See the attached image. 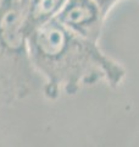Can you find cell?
Segmentation results:
<instances>
[{
	"label": "cell",
	"instance_id": "1",
	"mask_svg": "<svg viewBox=\"0 0 139 147\" xmlns=\"http://www.w3.org/2000/svg\"><path fill=\"white\" fill-rule=\"evenodd\" d=\"M28 52L35 72L43 79L48 99H57L62 93L73 96L99 81L118 87L126 77L124 66L99 43L77 36L56 20L28 34Z\"/></svg>",
	"mask_w": 139,
	"mask_h": 147
},
{
	"label": "cell",
	"instance_id": "2",
	"mask_svg": "<svg viewBox=\"0 0 139 147\" xmlns=\"http://www.w3.org/2000/svg\"><path fill=\"white\" fill-rule=\"evenodd\" d=\"M25 0H0V109L29 97L37 76L28 52Z\"/></svg>",
	"mask_w": 139,
	"mask_h": 147
},
{
	"label": "cell",
	"instance_id": "3",
	"mask_svg": "<svg viewBox=\"0 0 139 147\" xmlns=\"http://www.w3.org/2000/svg\"><path fill=\"white\" fill-rule=\"evenodd\" d=\"M55 20L82 38L99 43L106 16L94 0H66Z\"/></svg>",
	"mask_w": 139,
	"mask_h": 147
},
{
	"label": "cell",
	"instance_id": "4",
	"mask_svg": "<svg viewBox=\"0 0 139 147\" xmlns=\"http://www.w3.org/2000/svg\"><path fill=\"white\" fill-rule=\"evenodd\" d=\"M66 0H25L29 33L56 18Z\"/></svg>",
	"mask_w": 139,
	"mask_h": 147
},
{
	"label": "cell",
	"instance_id": "5",
	"mask_svg": "<svg viewBox=\"0 0 139 147\" xmlns=\"http://www.w3.org/2000/svg\"><path fill=\"white\" fill-rule=\"evenodd\" d=\"M94 1L99 5V7L101 9V11L104 12V15L108 17L109 13L114 10V7L116 5H118L122 0H94Z\"/></svg>",
	"mask_w": 139,
	"mask_h": 147
}]
</instances>
